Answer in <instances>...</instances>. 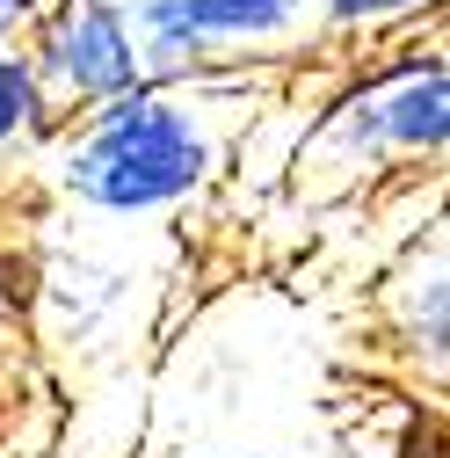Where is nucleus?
<instances>
[{
    "label": "nucleus",
    "mask_w": 450,
    "mask_h": 458,
    "mask_svg": "<svg viewBox=\"0 0 450 458\" xmlns=\"http://www.w3.org/2000/svg\"><path fill=\"white\" fill-rule=\"evenodd\" d=\"M225 88H138L124 102L95 109V117H73L51 146V182L59 197H73L95 218H167L189 211L225 167V139H233V117H225Z\"/></svg>",
    "instance_id": "f257e3e1"
},
{
    "label": "nucleus",
    "mask_w": 450,
    "mask_h": 458,
    "mask_svg": "<svg viewBox=\"0 0 450 458\" xmlns=\"http://www.w3.org/2000/svg\"><path fill=\"white\" fill-rule=\"evenodd\" d=\"M385 160H450V59H407L349 88L298 153L305 182L327 190L371 175Z\"/></svg>",
    "instance_id": "f03ea898"
},
{
    "label": "nucleus",
    "mask_w": 450,
    "mask_h": 458,
    "mask_svg": "<svg viewBox=\"0 0 450 458\" xmlns=\"http://www.w3.org/2000/svg\"><path fill=\"white\" fill-rule=\"evenodd\" d=\"M29 59L59 102V117H95V109L153 88L131 0H44L29 30Z\"/></svg>",
    "instance_id": "7ed1b4c3"
},
{
    "label": "nucleus",
    "mask_w": 450,
    "mask_h": 458,
    "mask_svg": "<svg viewBox=\"0 0 450 458\" xmlns=\"http://www.w3.org/2000/svg\"><path fill=\"white\" fill-rule=\"evenodd\" d=\"M131 15H138V37H189L225 73L247 51L291 44L312 22V0H131Z\"/></svg>",
    "instance_id": "20e7f679"
},
{
    "label": "nucleus",
    "mask_w": 450,
    "mask_h": 458,
    "mask_svg": "<svg viewBox=\"0 0 450 458\" xmlns=\"http://www.w3.org/2000/svg\"><path fill=\"white\" fill-rule=\"evenodd\" d=\"M385 320H392L400 357L443 378L450 371V255H421V262H407L400 276H392Z\"/></svg>",
    "instance_id": "39448f33"
},
{
    "label": "nucleus",
    "mask_w": 450,
    "mask_h": 458,
    "mask_svg": "<svg viewBox=\"0 0 450 458\" xmlns=\"http://www.w3.org/2000/svg\"><path fill=\"white\" fill-rule=\"evenodd\" d=\"M51 124H59V102H51L29 44L22 51H0V153H15L29 139H44Z\"/></svg>",
    "instance_id": "423d86ee"
},
{
    "label": "nucleus",
    "mask_w": 450,
    "mask_h": 458,
    "mask_svg": "<svg viewBox=\"0 0 450 458\" xmlns=\"http://www.w3.org/2000/svg\"><path fill=\"white\" fill-rule=\"evenodd\" d=\"M450 0H312L320 30H400V22H429Z\"/></svg>",
    "instance_id": "0eeeda50"
},
{
    "label": "nucleus",
    "mask_w": 450,
    "mask_h": 458,
    "mask_svg": "<svg viewBox=\"0 0 450 458\" xmlns=\"http://www.w3.org/2000/svg\"><path fill=\"white\" fill-rule=\"evenodd\" d=\"M44 15V0H0V51H22Z\"/></svg>",
    "instance_id": "6e6552de"
},
{
    "label": "nucleus",
    "mask_w": 450,
    "mask_h": 458,
    "mask_svg": "<svg viewBox=\"0 0 450 458\" xmlns=\"http://www.w3.org/2000/svg\"><path fill=\"white\" fill-rule=\"evenodd\" d=\"M189 458H269V451H189Z\"/></svg>",
    "instance_id": "1a4fd4ad"
},
{
    "label": "nucleus",
    "mask_w": 450,
    "mask_h": 458,
    "mask_svg": "<svg viewBox=\"0 0 450 458\" xmlns=\"http://www.w3.org/2000/svg\"><path fill=\"white\" fill-rule=\"evenodd\" d=\"M0 299H8V292H0Z\"/></svg>",
    "instance_id": "9d476101"
}]
</instances>
